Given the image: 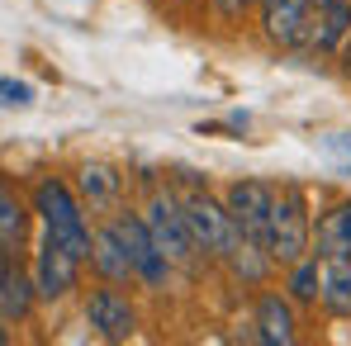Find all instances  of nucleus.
<instances>
[{
  "instance_id": "obj_16",
  "label": "nucleus",
  "mask_w": 351,
  "mask_h": 346,
  "mask_svg": "<svg viewBox=\"0 0 351 346\" xmlns=\"http://www.w3.org/2000/svg\"><path fill=\"white\" fill-rule=\"evenodd\" d=\"M351 29V0H328L318 5V19H313V48L318 53H332Z\"/></svg>"
},
{
  "instance_id": "obj_20",
  "label": "nucleus",
  "mask_w": 351,
  "mask_h": 346,
  "mask_svg": "<svg viewBox=\"0 0 351 346\" xmlns=\"http://www.w3.org/2000/svg\"><path fill=\"white\" fill-rule=\"evenodd\" d=\"M24 105H34V86L14 81V76H0V110H24Z\"/></svg>"
},
{
  "instance_id": "obj_7",
  "label": "nucleus",
  "mask_w": 351,
  "mask_h": 346,
  "mask_svg": "<svg viewBox=\"0 0 351 346\" xmlns=\"http://www.w3.org/2000/svg\"><path fill=\"white\" fill-rule=\"evenodd\" d=\"M271 185H261V180H233L228 185V214H233V223L242 237H252V242H261L266 247V219H271Z\"/></svg>"
},
{
  "instance_id": "obj_19",
  "label": "nucleus",
  "mask_w": 351,
  "mask_h": 346,
  "mask_svg": "<svg viewBox=\"0 0 351 346\" xmlns=\"http://www.w3.org/2000/svg\"><path fill=\"white\" fill-rule=\"evenodd\" d=\"M318 275H323V256L304 251L299 261H290V299L294 304H318Z\"/></svg>"
},
{
  "instance_id": "obj_5",
  "label": "nucleus",
  "mask_w": 351,
  "mask_h": 346,
  "mask_svg": "<svg viewBox=\"0 0 351 346\" xmlns=\"http://www.w3.org/2000/svg\"><path fill=\"white\" fill-rule=\"evenodd\" d=\"M110 228H114V237L123 242V251H128L133 275H138V280H147V285H162V280H167V271H171V261L157 251V242H152L147 223H143L138 214H119Z\"/></svg>"
},
{
  "instance_id": "obj_15",
  "label": "nucleus",
  "mask_w": 351,
  "mask_h": 346,
  "mask_svg": "<svg viewBox=\"0 0 351 346\" xmlns=\"http://www.w3.org/2000/svg\"><path fill=\"white\" fill-rule=\"evenodd\" d=\"M318 299H323V308H328V313L351 318V261H323Z\"/></svg>"
},
{
  "instance_id": "obj_21",
  "label": "nucleus",
  "mask_w": 351,
  "mask_h": 346,
  "mask_svg": "<svg viewBox=\"0 0 351 346\" xmlns=\"http://www.w3.org/2000/svg\"><path fill=\"white\" fill-rule=\"evenodd\" d=\"M318 147H323L342 171H351V133H323V138H318Z\"/></svg>"
},
{
  "instance_id": "obj_11",
  "label": "nucleus",
  "mask_w": 351,
  "mask_h": 346,
  "mask_svg": "<svg viewBox=\"0 0 351 346\" xmlns=\"http://www.w3.org/2000/svg\"><path fill=\"white\" fill-rule=\"evenodd\" d=\"M313 251H318L323 261H351V204H332V209L318 219Z\"/></svg>"
},
{
  "instance_id": "obj_9",
  "label": "nucleus",
  "mask_w": 351,
  "mask_h": 346,
  "mask_svg": "<svg viewBox=\"0 0 351 346\" xmlns=\"http://www.w3.org/2000/svg\"><path fill=\"white\" fill-rule=\"evenodd\" d=\"M34 275L19 271L14 256H0V323H19L34 308Z\"/></svg>"
},
{
  "instance_id": "obj_17",
  "label": "nucleus",
  "mask_w": 351,
  "mask_h": 346,
  "mask_svg": "<svg viewBox=\"0 0 351 346\" xmlns=\"http://www.w3.org/2000/svg\"><path fill=\"white\" fill-rule=\"evenodd\" d=\"M223 261L233 266L242 280H252V285H261V280H266V271H271V251H266L261 242H252V237H237L233 251H228Z\"/></svg>"
},
{
  "instance_id": "obj_2",
  "label": "nucleus",
  "mask_w": 351,
  "mask_h": 346,
  "mask_svg": "<svg viewBox=\"0 0 351 346\" xmlns=\"http://www.w3.org/2000/svg\"><path fill=\"white\" fill-rule=\"evenodd\" d=\"M266 251L271 261L290 266L308 251V209H304V190L285 185L280 195H271V219H266Z\"/></svg>"
},
{
  "instance_id": "obj_13",
  "label": "nucleus",
  "mask_w": 351,
  "mask_h": 346,
  "mask_svg": "<svg viewBox=\"0 0 351 346\" xmlns=\"http://www.w3.org/2000/svg\"><path fill=\"white\" fill-rule=\"evenodd\" d=\"M110 285H119V280H133V266H128V251H123V242L114 237V228H100L90 232V256H86Z\"/></svg>"
},
{
  "instance_id": "obj_18",
  "label": "nucleus",
  "mask_w": 351,
  "mask_h": 346,
  "mask_svg": "<svg viewBox=\"0 0 351 346\" xmlns=\"http://www.w3.org/2000/svg\"><path fill=\"white\" fill-rule=\"evenodd\" d=\"M119 185H123L119 171H114V166H105V162H86V166H81V195L90 199V209L110 204V199L119 195Z\"/></svg>"
},
{
  "instance_id": "obj_1",
  "label": "nucleus",
  "mask_w": 351,
  "mask_h": 346,
  "mask_svg": "<svg viewBox=\"0 0 351 346\" xmlns=\"http://www.w3.org/2000/svg\"><path fill=\"white\" fill-rule=\"evenodd\" d=\"M34 214L43 219L48 237H58L66 251H76L81 261L90 256V228H86V209L76 204V195L62 180H43L34 190Z\"/></svg>"
},
{
  "instance_id": "obj_10",
  "label": "nucleus",
  "mask_w": 351,
  "mask_h": 346,
  "mask_svg": "<svg viewBox=\"0 0 351 346\" xmlns=\"http://www.w3.org/2000/svg\"><path fill=\"white\" fill-rule=\"evenodd\" d=\"M294 299L285 294H261L256 299V337L271 346H290L294 342Z\"/></svg>"
},
{
  "instance_id": "obj_3",
  "label": "nucleus",
  "mask_w": 351,
  "mask_h": 346,
  "mask_svg": "<svg viewBox=\"0 0 351 346\" xmlns=\"http://www.w3.org/2000/svg\"><path fill=\"white\" fill-rule=\"evenodd\" d=\"M180 214H185V223H190L195 247H204L209 256H228L233 242L242 237L237 223H233V214H228V204H219V199H209V195H190V199H180Z\"/></svg>"
},
{
  "instance_id": "obj_6",
  "label": "nucleus",
  "mask_w": 351,
  "mask_h": 346,
  "mask_svg": "<svg viewBox=\"0 0 351 346\" xmlns=\"http://www.w3.org/2000/svg\"><path fill=\"white\" fill-rule=\"evenodd\" d=\"M76 275H81V256L66 251L58 237H43V247L34 256V294L38 299H66L76 289Z\"/></svg>"
},
{
  "instance_id": "obj_14",
  "label": "nucleus",
  "mask_w": 351,
  "mask_h": 346,
  "mask_svg": "<svg viewBox=\"0 0 351 346\" xmlns=\"http://www.w3.org/2000/svg\"><path fill=\"white\" fill-rule=\"evenodd\" d=\"M29 237V209L19 204V195L0 180V256H14Z\"/></svg>"
},
{
  "instance_id": "obj_4",
  "label": "nucleus",
  "mask_w": 351,
  "mask_h": 346,
  "mask_svg": "<svg viewBox=\"0 0 351 346\" xmlns=\"http://www.w3.org/2000/svg\"><path fill=\"white\" fill-rule=\"evenodd\" d=\"M147 232H152V242H157V251L171 261V266H190L195 261V237H190V223H185V214H180V199L171 195H152V204H147Z\"/></svg>"
},
{
  "instance_id": "obj_12",
  "label": "nucleus",
  "mask_w": 351,
  "mask_h": 346,
  "mask_svg": "<svg viewBox=\"0 0 351 346\" xmlns=\"http://www.w3.org/2000/svg\"><path fill=\"white\" fill-rule=\"evenodd\" d=\"M261 10H266V34L276 43L294 48L304 38V29H308V0H261Z\"/></svg>"
},
{
  "instance_id": "obj_22",
  "label": "nucleus",
  "mask_w": 351,
  "mask_h": 346,
  "mask_svg": "<svg viewBox=\"0 0 351 346\" xmlns=\"http://www.w3.org/2000/svg\"><path fill=\"white\" fill-rule=\"evenodd\" d=\"M308 5H328V0H308Z\"/></svg>"
},
{
  "instance_id": "obj_8",
  "label": "nucleus",
  "mask_w": 351,
  "mask_h": 346,
  "mask_svg": "<svg viewBox=\"0 0 351 346\" xmlns=\"http://www.w3.org/2000/svg\"><path fill=\"white\" fill-rule=\"evenodd\" d=\"M86 323H90L105 342H128V337L138 332V313H133V304H128L119 289H95V294L86 299Z\"/></svg>"
}]
</instances>
